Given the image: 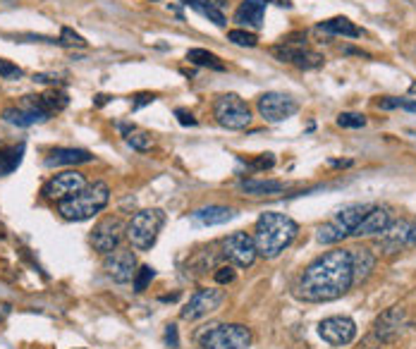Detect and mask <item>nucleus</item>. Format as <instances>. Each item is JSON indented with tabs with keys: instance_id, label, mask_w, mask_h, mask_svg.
I'll use <instances>...</instances> for the list:
<instances>
[{
	"instance_id": "obj_1",
	"label": "nucleus",
	"mask_w": 416,
	"mask_h": 349,
	"mask_svg": "<svg viewBox=\"0 0 416 349\" xmlns=\"http://www.w3.org/2000/svg\"><path fill=\"white\" fill-rule=\"evenodd\" d=\"M352 254L349 249H333L306 266L297 284V297L311 304L333 302L352 287Z\"/></svg>"
},
{
	"instance_id": "obj_2",
	"label": "nucleus",
	"mask_w": 416,
	"mask_h": 349,
	"mask_svg": "<svg viewBox=\"0 0 416 349\" xmlns=\"http://www.w3.org/2000/svg\"><path fill=\"white\" fill-rule=\"evenodd\" d=\"M297 232H299V225L285 213H261V218L256 220V228H253V244H256L258 256H263V259L280 256L294 241Z\"/></svg>"
},
{
	"instance_id": "obj_3",
	"label": "nucleus",
	"mask_w": 416,
	"mask_h": 349,
	"mask_svg": "<svg viewBox=\"0 0 416 349\" xmlns=\"http://www.w3.org/2000/svg\"><path fill=\"white\" fill-rule=\"evenodd\" d=\"M110 201V189H108L106 182H94V185H86L79 194L58 201V213L65 220H72V223H82L94 216H99L101 211Z\"/></svg>"
},
{
	"instance_id": "obj_4",
	"label": "nucleus",
	"mask_w": 416,
	"mask_h": 349,
	"mask_svg": "<svg viewBox=\"0 0 416 349\" xmlns=\"http://www.w3.org/2000/svg\"><path fill=\"white\" fill-rule=\"evenodd\" d=\"M163 225H165V213L160 208H144V211L134 213L125 232L137 251H151V246L156 244Z\"/></svg>"
},
{
	"instance_id": "obj_5",
	"label": "nucleus",
	"mask_w": 416,
	"mask_h": 349,
	"mask_svg": "<svg viewBox=\"0 0 416 349\" xmlns=\"http://www.w3.org/2000/svg\"><path fill=\"white\" fill-rule=\"evenodd\" d=\"M201 349H249L251 332L242 323H218L197 335Z\"/></svg>"
},
{
	"instance_id": "obj_6",
	"label": "nucleus",
	"mask_w": 416,
	"mask_h": 349,
	"mask_svg": "<svg viewBox=\"0 0 416 349\" xmlns=\"http://www.w3.org/2000/svg\"><path fill=\"white\" fill-rule=\"evenodd\" d=\"M56 115L51 105L46 103V99L41 96H24L17 105H10V108L3 110V120L8 125L15 127H31V125H41V122H48Z\"/></svg>"
},
{
	"instance_id": "obj_7",
	"label": "nucleus",
	"mask_w": 416,
	"mask_h": 349,
	"mask_svg": "<svg viewBox=\"0 0 416 349\" xmlns=\"http://www.w3.org/2000/svg\"><path fill=\"white\" fill-rule=\"evenodd\" d=\"M213 117L225 130H247L251 125V110L237 94H223L213 101Z\"/></svg>"
},
{
	"instance_id": "obj_8",
	"label": "nucleus",
	"mask_w": 416,
	"mask_h": 349,
	"mask_svg": "<svg viewBox=\"0 0 416 349\" xmlns=\"http://www.w3.org/2000/svg\"><path fill=\"white\" fill-rule=\"evenodd\" d=\"M256 108H258V115H261L266 122H285L288 117H292L297 110H299V103L288 94L266 91V94L258 96Z\"/></svg>"
},
{
	"instance_id": "obj_9",
	"label": "nucleus",
	"mask_w": 416,
	"mask_h": 349,
	"mask_svg": "<svg viewBox=\"0 0 416 349\" xmlns=\"http://www.w3.org/2000/svg\"><path fill=\"white\" fill-rule=\"evenodd\" d=\"M271 56L278 58L280 62H288V65H294L299 69H316L323 65V60H326L321 53L311 51V48L301 46V44H288V41L273 46Z\"/></svg>"
},
{
	"instance_id": "obj_10",
	"label": "nucleus",
	"mask_w": 416,
	"mask_h": 349,
	"mask_svg": "<svg viewBox=\"0 0 416 349\" xmlns=\"http://www.w3.org/2000/svg\"><path fill=\"white\" fill-rule=\"evenodd\" d=\"M223 299H225L223 289H215V287L199 289V292H194L192 297H189V302L182 306L180 316L185 321H199V318H203V316L218 311L220 304H223Z\"/></svg>"
},
{
	"instance_id": "obj_11",
	"label": "nucleus",
	"mask_w": 416,
	"mask_h": 349,
	"mask_svg": "<svg viewBox=\"0 0 416 349\" xmlns=\"http://www.w3.org/2000/svg\"><path fill=\"white\" fill-rule=\"evenodd\" d=\"M318 335L333 347H347L356 337V323L349 316H331L318 323Z\"/></svg>"
},
{
	"instance_id": "obj_12",
	"label": "nucleus",
	"mask_w": 416,
	"mask_h": 349,
	"mask_svg": "<svg viewBox=\"0 0 416 349\" xmlns=\"http://www.w3.org/2000/svg\"><path fill=\"white\" fill-rule=\"evenodd\" d=\"M223 254L232 266L249 268V266H253V261H256L258 251H256V244H253V237L249 232H235L225 239Z\"/></svg>"
},
{
	"instance_id": "obj_13",
	"label": "nucleus",
	"mask_w": 416,
	"mask_h": 349,
	"mask_svg": "<svg viewBox=\"0 0 416 349\" xmlns=\"http://www.w3.org/2000/svg\"><path fill=\"white\" fill-rule=\"evenodd\" d=\"M103 271L108 278H113L117 284H125L134 280V273H137V256L132 254V249H120L103 256Z\"/></svg>"
},
{
	"instance_id": "obj_14",
	"label": "nucleus",
	"mask_w": 416,
	"mask_h": 349,
	"mask_svg": "<svg viewBox=\"0 0 416 349\" xmlns=\"http://www.w3.org/2000/svg\"><path fill=\"white\" fill-rule=\"evenodd\" d=\"M84 187H86V177L82 173H77V170H65V173H58L53 180L46 182L43 194L53 198V201H65V198L79 194Z\"/></svg>"
},
{
	"instance_id": "obj_15",
	"label": "nucleus",
	"mask_w": 416,
	"mask_h": 349,
	"mask_svg": "<svg viewBox=\"0 0 416 349\" xmlns=\"http://www.w3.org/2000/svg\"><path fill=\"white\" fill-rule=\"evenodd\" d=\"M122 232H125V228H122L120 218H106L101 220L94 228V232H91V244H94V249L99 251V254L106 256L120 246Z\"/></svg>"
},
{
	"instance_id": "obj_16",
	"label": "nucleus",
	"mask_w": 416,
	"mask_h": 349,
	"mask_svg": "<svg viewBox=\"0 0 416 349\" xmlns=\"http://www.w3.org/2000/svg\"><path fill=\"white\" fill-rule=\"evenodd\" d=\"M409 235H412V223H409V220L390 223V228L378 237V249L385 256H395L409 244Z\"/></svg>"
},
{
	"instance_id": "obj_17",
	"label": "nucleus",
	"mask_w": 416,
	"mask_h": 349,
	"mask_svg": "<svg viewBox=\"0 0 416 349\" xmlns=\"http://www.w3.org/2000/svg\"><path fill=\"white\" fill-rule=\"evenodd\" d=\"M404 318H407V314H404V309H399V306H392V309L383 311L374 325L376 337L381 342H385V345L388 342H395L404 327Z\"/></svg>"
},
{
	"instance_id": "obj_18",
	"label": "nucleus",
	"mask_w": 416,
	"mask_h": 349,
	"mask_svg": "<svg viewBox=\"0 0 416 349\" xmlns=\"http://www.w3.org/2000/svg\"><path fill=\"white\" fill-rule=\"evenodd\" d=\"M392 223L390 208L388 206H374L369 213L364 216L359 225L354 228V237H374V235H383Z\"/></svg>"
},
{
	"instance_id": "obj_19",
	"label": "nucleus",
	"mask_w": 416,
	"mask_h": 349,
	"mask_svg": "<svg viewBox=\"0 0 416 349\" xmlns=\"http://www.w3.org/2000/svg\"><path fill=\"white\" fill-rule=\"evenodd\" d=\"M268 0H242L235 12V22L244 29H261L263 17H266Z\"/></svg>"
},
{
	"instance_id": "obj_20",
	"label": "nucleus",
	"mask_w": 416,
	"mask_h": 349,
	"mask_svg": "<svg viewBox=\"0 0 416 349\" xmlns=\"http://www.w3.org/2000/svg\"><path fill=\"white\" fill-rule=\"evenodd\" d=\"M237 216L235 208L228 206H203L192 213V223L201 228H213V225H225Z\"/></svg>"
},
{
	"instance_id": "obj_21",
	"label": "nucleus",
	"mask_w": 416,
	"mask_h": 349,
	"mask_svg": "<svg viewBox=\"0 0 416 349\" xmlns=\"http://www.w3.org/2000/svg\"><path fill=\"white\" fill-rule=\"evenodd\" d=\"M94 155L86 148H53L46 158L48 168H56V165H82V163H91Z\"/></svg>"
},
{
	"instance_id": "obj_22",
	"label": "nucleus",
	"mask_w": 416,
	"mask_h": 349,
	"mask_svg": "<svg viewBox=\"0 0 416 349\" xmlns=\"http://www.w3.org/2000/svg\"><path fill=\"white\" fill-rule=\"evenodd\" d=\"M352 254V282L354 284H359V282H364L366 278L371 275V271L376 268V256H374V251L371 249H352L349 251Z\"/></svg>"
},
{
	"instance_id": "obj_23",
	"label": "nucleus",
	"mask_w": 416,
	"mask_h": 349,
	"mask_svg": "<svg viewBox=\"0 0 416 349\" xmlns=\"http://www.w3.org/2000/svg\"><path fill=\"white\" fill-rule=\"evenodd\" d=\"M371 208H374V203H349V206L340 208L338 216H335V223L352 235L354 228L361 223V220H364V216L371 211Z\"/></svg>"
},
{
	"instance_id": "obj_24",
	"label": "nucleus",
	"mask_w": 416,
	"mask_h": 349,
	"mask_svg": "<svg viewBox=\"0 0 416 349\" xmlns=\"http://www.w3.org/2000/svg\"><path fill=\"white\" fill-rule=\"evenodd\" d=\"M240 189L249 196H271V194H280V191H285L288 189V185L280 182V180H256V177H251V180L240 182Z\"/></svg>"
},
{
	"instance_id": "obj_25",
	"label": "nucleus",
	"mask_w": 416,
	"mask_h": 349,
	"mask_svg": "<svg viewBox=\"0 0 416 349\" xmlns=\"http://www.w3.org/2000/svg\"><path fill=\"white\" fill-rule=\"evenodd\" d=\"M318 29L333 36H347V39H359L361 36V29L354 22H349L347 17H333L328 19V22L318 24Z\"/></svg>"
},
{
	"instance_id": "obj_26",
	"label": "nucleus",
	"mask_w": 416,
	"mask_h": 349,
	"mask_svg": "<svg viewBox=\"0 0 416 349\" xmlns=\"http://www.w3.org/2000/svg\"><path fill=\"white\" fill-rule=\"evenodd\" d=\"M22 158H24V144L0 148V177L13 175L22 165Z\"/></svg>"
},
{
	"instance_id": "obj_27",
	"label": "nucleus",
	"mask_w": 416,
	"mask_h": 349,
	"mask_svg": "<svg viewBox=\"0 0 416 349\" xmlns=\"http://www.w3.org/2000/svg\"><path fill=\"white\" fill-rule=\"evenodd\" d=\"M187 8L197 10L201 17H206L208 22H213L215 26H225V24H228V19H225L223 10L218 8V3H210V0H189Z\"/></svg>"
},
{
	"instance_id": "obj_28",
	"label": "nucleus",
	"mask_w": 416,
	"mask_h": 349,
	"mask_svg": "<svg viewBox=\"0 0 416 349\" xmlns=\"http://www.w3.org/2000/svg\"><path fill=\"white\" fill-rule=\"evenodd\" d=\"M187 60L192 62V65H197V67L218 69V72H223V69H225L223 60H220L215 53L206 51V48H189V51H187Z\"/></svg>"
},
{
	"instance_id": "obj_29",
	"label": "nucleus",
	"mask_w": 416,
	"mask_h": 349,
	"mask_svg": "<svg viewBox=\"0 0 416 349\" xmlns=\"http://www.w3.org/2000/svg\"><path fill=\"white\" fill-rule=\"evenodd\" d=\"M347 237H349V232L344 228H340L335 220H333V223L321 225V228L316 230V239L321 241V244H338V241H342Z\"/></svg>"
},
{
	"instance_id": "obj_30",
	"label": "nucleus",
	"mask_w": 416,
	"mask_h": 349,
	"mask_svg": "<svg viewBox=\"0 0 416 349\" xmlns=\"http://www.w3.org/2000/svg\"><path fill=\"white\" fill-rule=\"evenodd\" d=\"M125 139H127V144L134 148V151H142V153L151 151V146H153V139H151V134L137 130V127H134L132 132H127Z\"/></svg>"
},
{
	"instance_id": "obj_31",
	"label": "nucleus",
	"mask_w": 416,
	"mask_h": 349,
	"mask_svg": "<svg viewBox=\"0 0 416 349\" xmlns=\"http://www.w3.org/2000/svg\"><path fill=\"white\" fill-rule=\"evenodd\" d=\"M378 108H381V110L404 108L409 112H416V101H412V99H395V96H383V99L378 101Z\"/></svg>"
},
{
	"instance_id": "obj_32",
	"label": "nucleus",
	"mask_w": 416,
	"mask_h": 349,
	"mask_svg": "<svg viewBox=\"0 0 416 349\" xmlns=\"http://www.w3.org/2000/svg\"><path fill=\"white\" fill-rule=\"evenodd\" d=\"M228 41H232L235 46H244V48H253L258 46V36L249 29H232L228 31Z\"/></svg>"
},
{
	"instance_id": "obj_33",
	"label": "nucleus",
	"mask_w": 416,
	"mask_h": 349,
	"mask_svg": "<svg viewBox=\"0 0 416 349\" xmlns=\"http://www.w3.org/2000/svg\"><path fill=\"white\" fill-rule=\"evenodd\" d=\"M338 125L344 127V130H361V127H366V115H361V112H340Z\"/></svg>"
},
{
	"instance_id": "obj_34",
	"label": "nucleus",
	"mask_w": 416,
	"mask_h": 349,
	"mask_svg": "<svg viewBox=\"0 0 416 349\" xmlns=\"http://www.w3.org/2000/svg\"><path fill=\"white\" fill-rule=\"evenodd\" d=\"M156 278V271L151 266H142L137 273H134V292L142 294L146 292V287L151 284V280Z\"/></svg>"
},
{
	"instance_id": "obj_35",
	"label": "nucleus",
	"mask_w": 416,
	"mask_h": 349,
	"mask_svg": "<svg viewBox=\"0 0 416 349\" xmlns=\"http://www.w3.org/2000/svg\"><path fill=\"white\" fill-rule=\"evenodd\" d=\"M24 77V69L17 67L15 62L5 60V58H0V79H8V82H17V79Z\"/></svg>"
},
{
	"instance_id": "obj_36",
	"label": "nucleus",
	"mask_w": 416,
	"mask_h": 349,
	"mask_svg": "<svg viewBox=\"0 0 416 349\" xmlns=\"http://www.w3.org/2000/svg\"><path fill=\"white\" fill-rule=\"evenodd\" d=\"M60 44L69 48H86V41L74 29H69V26H63L60 29Z\"/></svg>"
},
{
	"instance_id": "obj_37",
	"label": "nucleus",
	"mask_w": 416,
	"mask_h": 349,
	"mask_svg": "<svg viewBox=\"0 0 416 349\" xmlns=\"http://www.w3.org/2000/svg\"><path fill=\"white\" fill-rule=\"evenodd\" d=\"M247 165H249L251 170H271L275 165V158H273V153H263V155H258V158L249 160Z\"/></svg>"
},
{
	"instance_id": "obj_38",
	"label": "nucleus",
	"mask_w": 416,
	"mask_h": 349,
	"mask_svg": "<svg viewBox=\"0 0 416 349\" xmlns=\"http://www.w3.org/2000/svg\"><path fill=\"white\" fill-rule=\"evenodd\" d=\"M232 280H235V268L232 266H220L215 271V282L218 284H230Z\"/></svg>"
},
{
	"instance_id": "obj_39",
	"label": "nucleus",
	"mask_w": 416,
	"mask_h": 349,
	"mask_svg": "<svg viewBox=\"0 0 416 349\" xmlns=\"http://www.w3.org/2000/svg\"><path fill=\"white\" fill-rule=\"evenodd\" d=\"M175 117H177V122H180L182 127H197V117H194L192 112L185 110V108H177Z\"/></svg>"
},
{
	"instance_id": "obj_40",
	"label": "nucleus",
	"mask_w": 416,
	"mask_h": 349,
	"mask_svg": "<svg viewBox=\"0 0 416 349\" xmlns=\"http://www.w3.org/2000/svg\"><path fill=\"white\" fill-rule=\"evenodd\" d=\"M165 345L170 349L180 347V337H177V325H167L165 327Z\"/></svg>"
},
{
	"instance_id": "obj_41",
	"label": "nucleus",
	"mask_w": 416,
	"mask_h": 349,
	"mask_svg": "<svg viewBox=\"0 0 416 349\" xmlns=\"http://www.w3.org/2000/svg\"><path fill=\"white\" fill-rule=\"evenodd\" d=\"M153 101H156V96H153V94H139V96H134L132 110H139V108H144V105L153 103Z\"/></svg>"
},
{
	"instance_id": "obj_42",
	"label": "nucleus",
	"mask_w": 416,
	"mask_h": 349,
	"mask_svg": "<svg viewBox=\"0 0 416 349\" xmlns=\"http://www.w3.org/2000/svg\"><path fill=\"white\" fill-rule=\"evenodd\" d=\"M10 314H13V306H10V304H5V302H0V321H5Z\"/></svg>"
},
{
	"instance_id": "obj_43",
	"label": "nucleus",
	"mask_w": 416,
	"mask_h": 349,
	"mask_svg": "<svg viewBox=\"0 0 416 349\" xmlns=\"http://www.w3.org/2000/svg\"><path fill=\"white\" fill-rule=\"evenodd\" d=\"M108 101H110V96H106V94H99V96H96V99H94V105H99V108H101V105H106Z\"/></svg>"
},
{
	"instance_id": "obj_44",
	"label": "nucleus",
	"mask_w": 416,
	"mask_h": 349,
	"mask_svg": "<svg viewBox=\"0 0 416 349\" xmlns=\"http://www.w3.org/2000/svg\"><path fill=\"white\" fill-rule=\"evenodd\" d=\"M333 168H349L352 165V160H331Z\"/></svg>"
},
{
	"instance_id": "obj_45",
	"label": "nucleus",
	"mask_w": 416,
	"mask_h": 349,
	"mask_svg": "<svg viewBox=\"0 0 416 349\" xmlns=\"http://www.w3.org/2000/svg\"><path fill=\"white\" fill-rule=\"evenodd\" d=\"M409 244L416 246V223H412V235H409Z\"/></svg>"
},
{
	"instance_id": "obj_46",
	"label": "nucleus",
	"mask_w": 416,
	"mask_h": 349,
	"mask_svg": "<svg viewBox=\"0 0 416 349\" xmlns=\"http://www.w3.org/2000/svg\"><path fill=\"white\" fill-rule=\"evenodd\" d=\"M409 94H412V96H416V82L412 84V87H409Z\"/></svg>"
},
{
	"instance_id": "obj_47",
	"label": "nucleus",
	"mask_w": 416,
	"mask_h": 349,
	"mask_svg": "<svg viewBox=\"0 0 416 349\" xmlns=\"http://www.w3.org/2000/svg\"><path fill=\"white\" fill-rule=\"evenodd\" d=\"M180 3H182V5H187V3H189V0H180Z\"/></svg>"
}]
</instances>
